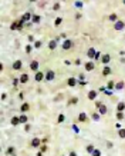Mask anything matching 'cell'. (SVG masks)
Returning a JSON list of instances; mask_svg holds the SVG:
<instances>
[{
	"instance_id": "cell-39",
	"label": "cell",
	"mask_w": 125,
	"mask_h": 156,
	"mask_svg": "<svg viewBox=\"0 0 125 156\" xmlns=\"http://www.w3.org/2000/svg\"><path fill=\"white\" fill-rule=\"evenodd\" d=\"M46 150H47V145H44V143H43V145L40 146V152H41V153H44Z\"/></svg>"
},
{
	"instance_id": "cell-42",
	"label": "cell",
	"mask_w": 125,
	"mask_h": 156,
	"mask_svg": "<svg viewBox=\"0 0 125 156\" xmlns=\"http://www.w3.org/2000/svg\"><path fill=\"white\" fill-rule=\"evenodd\" d=\"M27 40H29V42L31 43V42H34V37L31 36V34H29V36H27Z\"/></svg>"
},
{
	"instance_id": "cell-35",
	"label": "cell",
	"mask_w": 125,
	"mask_h": 156,
	"mask_svg": "<svg viewBox=\"0 0 125 156\" xmlns=\"http://www.w3.org/2000/svg\"><path fill=\"white\" fill-rule=\"evenodd\" d=\"M91 117H93L94 120H100V119H101V115H100V113H93Z\"/></svg>"
},
{
	"instance_id": "cell-8",
	"label": "cell",
	"mask_w": 125,
	"mask_h": 156,
	"mask_svg": "<svg viewBox=\"0 0 125 156\" xmlns=\"http://www.w3.org/2000/svg\"><path fill=\"white\" fill-rule=\"evenodd\" d=\"M84 67H85L87 72H91V70H94V69H95V64H94V62H87V63L84 64Z\"/></svg>"
},
{
	"instance_id": "cell-4",
	"label": "cell",
	"mask_w": 125,
	"mask_h": 156,
	"mask_svg": "<svg viewBox=\"0 0 125 156\" xmlns=\"http://www.w3.org/2000/svg\"><path fill=\"white\" fill-rule=\"evenodd\" d=\"M124 27H125V22H124V20H118V22H117V23L114 24V29H115L117 32H119V30H122Z\"/></svg>"
},
{
	"instance_id": "cell-11",
	"label": "cell",
	"mask_w": 125,
	"mask_h": 156,
	"mask_svg": "<svg viewBox=\"0 0 125 156\" xmlns=\"http://www.w3.org/2000/svg\"><path fill=\"white\" fill-rule=\"evenodd\" d=\"M101 73H102V76H110V75L112 73V69H111L110 66H105V67L102 69V72H101Z\"/></svg>"
},
{
	"instance_id": "cell-20",
	"label": "cell",
	"mask_w": 125,
	"mask_h": 156,
	"mask_svg": "<svg viewBox=\"0 0 125 156\" xmlns=\"http://www.w3.org/2000/svg\"><path fill=\"white\" fill-rule=\"evenodd\" d=\"M30 19H33V16H31V13H29V12L24 13L23 17H21V20H23V22H27V20H30Z\"/></svg>"
},
{
	"instance_id": "cell-49",
	"label": "cell",
	"mask_w": 125,
	"mask_h": 156,
	"mask_svg": "<svg viewBox=\"0 0 125 156\" xmlns=\"http://www.w3.org/2000/svg\"><path fill=\"white\" fill-rule=\"evenodd\" d=\"M70 156H77V152H74V150H71V152H70Z\"/></svg>"
},
{
	"instance_id": "cell-45",
	"label": "cell",
	"mask_w": 125,
	"mask_h": 156,
	"mask_svg": "<svg viewBox=\"0 0 125 156\" xmlns=\"http://www.w3.org/2000/svg\"><path fill=\"white\" fill-rule=\"evenodd\" d=\"M73 129H74V132H75V133H78V132H80V129L77 128V125H73Z\"/></svg>"
},
{
	"instance_id": "cell-22",
	"label": "cell",
	"mask_w": 125,
	"mask_h": 156,
	"mask_svg": "<svg viewBox=\"0 0 125 156\" xmlns=\"http://www.w3.org/2000/svg\"><path fill=\"white\" fill-rule=\"evenodd\" d=\"M117 110H118V112H124V110H125V103H124V102H119L118 105H117Z\"/></svg>"
},
{
	"instance_id": "cell-31",
	"label": "cell",
	"mask_w": 125,
	"mask_h": 156,
	"mask_svg": "<svg viewBox=\"0 0 125 156\" xmlns=\"http://www.w3.org/2000/svg\"><path fill=\"white\" fill-rule=\"evenodd\" d=\"M64 119H65V116H64L63 113H60L58 117H57V122H58V123H63V122H64Z\"/></svg>"
},
{
	"instance_id": "cell-43",
	"label": "cell",
	"mask_w": 125,
	"mask_h": 156,
	"mask_svg": "<svg viewBox=\"0 0 125 156\" xmlns=\"http://www.w3.org/2000/svg\"><path fill=\"white\" fill-rule=\"evenodd\" d=\"M39 7H40V9L46 7V2H40V3H39Z\"/></svg>"
},
{
	"instance_id": "cell-54",
	"label": "cell",
	"mask_w": 125,
	"mask_h": 156,
	"mask_svg": "<svg viewBox=\"0 0 125 156\" xmlns=\"http://www.w3.org/2000/svg\"><path fill=\"white\" fill-rule=\"evenodd\" d=\"M37 156H43V153H41V152H39V153H37Z\"/></svg>"
},
{
	"instance_id": "cell-40",
	"label": "cell",
	"mask_w": 125,
	"mask_h": 156,
	"mask_svg": "<svg viewBox=\"0 0 125 156\" xmlns=\"http://www.w3.org/2000/svg\"><path fill=\"white\" fill-rule=\"evenodd\" d=\"M93 156H101V150H100V149H95V150L93 152Z\"/></svg>"
},
{
	"instance_id": "cell-21",
	"label": "cell",
	"mask_w": 125,
	"mask_h": 156,
	"mask_svg": "<svg viewBox=\"0 0 125 156\" xmlns=\"http://www.w3.org/2000/svg\"><path fill=\"white\" fill-rule=\"evenodd\" d=\"M19 123H20V117L19 116H13L11 117V125L16 126V125H19Z\"/></svg>"
},
{
	"instance_id": "cell-9",
	"label": "cell",
	"mask_w": 125,
	"mask_h": 156,
	"mask_svg": "<svg viewBox=\"0 0 125 156\" xmlns=\"http://www.w3.org/2000/svg\"><path fill=\"white\" fill-rule=\"evenodd\" d=\"M43 79H46V73H43V72H37V73H36V76H34L36 82H41Z\"/></svg>"
},
{
	"instance_id": "cell-53",
	"label": "cell",
	"mask_w": 125,
	"mask_h": 156,
	"mask_svg": "<svg viewBox=\"0 0 125 156\" xmlns=\"http://www.w3.org/2000/svg\"><path fill=\"white\" fill-rule=\"evenodd\" d=\"M107 146H108V148H112L114 145H112V142H108V143H107Z\"/></svg>"
},
{
	"instance_id": "cell-18",
	"label": "cell",
	"mask_w": 125,
	"mask_h": 156,
	"mask_svg": "<svg viewBox=\"0 0 125 156\" xmlns=\"http://www.w3.org/2000/svg\"><path fill=\"white\" fill-rule=\"evenodd\" d=\"M19 80H20V83L21 84H24V83H27L29 82V75H26V73H23L20 77H19Z\"/></svg>"
},
{
	"instance_id": "cell-14",
	"label": "cell",
	"mask_w": 125,
	"mask_h": 156,
	"mask_svg": "<svg viewBox=\"0 0 125 156\" xmlns=\"http://www.w3.org/2000/svg\"><path fill=\"white\" fill-rule=\"evenodd\" d=\"M56 47H57V40L56 39H53V40L48 42V49L50 50H56Z\"/></svg>"
},
{
	"instance_id": "cell-46",
	"label": "cell",
	"mask_w": 125,
	"mask_h": 156,
	"mask_svg": "<svg viewBox=\"0 0 125 156\" xmlns=\"http://www.w3.org/2000/svg\"><path fill=\"white\" fill-rule=\"evenodd\" d=\"M17 83H20V80L19 79H14L13 80V86H17Z\"/></svg>"
},
{
	"instance_id": "cell-25",
	"label": "cell",
	"mask_w": 125,
	"mask_h": 156,
	"mask_svg": "<svg viewBox=\"0 0 125 156\" xmlns=\"http://www.w3.org/2000/svg\"><path fill=\"white\" fill-rule=\"evenodd\" d=\"M19 117H20V123H26V125H27V122H29V117H27L26 115H20Z\"/></svg>"
},
{
	"instance_id": "cell-50",
	"label": "cell",
	"mask_w": 125,
	"mask_h": 156,
	"mask_svg": "<svg viewBox=\"0 0 125 156\" xmlns=\"http://www.w3.org/2000/svg\"><path fill=\"white\" fill-rule=\"evenodd\" d=\"M74 63H75V64H77V66H80V64H81V60H80V59H77V60H75V62H74Z\"/></svg>"
},
{
	"instance_id": "cell-29",
	"label": "cell",
	"mask_w": 125,
	"mask_h": 156,
	"mask_svg": "<svg viewBox=\"0 0 125 156\" xmlns=\"http://www.w3.org/2000/svg\"><path fill=\"white\" fill-rule=\"evenodd\" d=\"M118 136L121 137V139H125V129H124V128L118 130Z\"/></svg>"
},
{
	"instance_id": "cell-30",
	"label": "cell",
	"mask_w": 125,
	"mask_h": 156,
	"mask_svg": "<svg viewBox=\"0 0 125 156\" xmlns=\"http://www.w3.org/2000/svg\"><path fill=\"white\" fill-rule=\"evenodd\" d=\"M11 30H19V22H13L11 26H10Z\"/></svg>"
},
{
	"instance_id": "cell-44",
	"label": "cell",
	"mask_w": 125,
	"mask_h": 156,
	"mask_svg": "<svg viewBox=\"0 0 125 156\" xmlns=\"http://www.w3.org/2000/svg\"><path fill=\"white\" fill-rule=\"evenodd\" d=\"M30 129H31V126H30V125L27 123V125L24 126V130H26V132H30Z\"/></svg>"
},
{
	"instance_id": "cell-41",
	"label": "cell",
	"mask_w": 125,
	"mask_h": 156,
	"mask_svg": "<svg viewBox=\"0 0 125 156\" xmlns=\"http://www.w3.org/2000/svg\"><path fill=\"white\" fill-rule=\"evenodd\" d=\"M31 50H33V46H31V44H27V46H26V53H30Z\"/></svg>"
},
{
	"instance_id": "cell-13",
	"label": "cell",
	"mask_w": 125,
	"mask_h": 156,
	"mask_svg": "<svg viewBox=\"0 0 125 156\" xmlns=\"http://www.w3.org/2000/svg\"><path fill=\"white\" fill-rule=\"evenodd\" d=\"M107 112H108V109H107V106H105L104 103H102V105L98 108V113H100L101 116H104V115H107Z\"/></svg>"
},
{
	"instance_id": "cell-3",
	"label": "cell",
	"mask_w": 125,
	"mask_h": 156,
	"mask_svg": "<svg viewBox=\"0 0 125 156\" xmlns=\"http://www.w3.org/2000/svg\"><path fill=\"white\" fill-rule=\"evenodd\" d=\"M71 47H73V42H71L70 39H65L63 42V50H70Z\"/></svg>"
},
{
	"instance_id": "cell-26",
	"label": "cell",
	"mask_w": 125,
	"mask_h": 156,
	"mask_svg": "<svg viewBox=\"0 0 125 156\" xmlns=\"http://www.w3.org/2000/svg\"><path fill=\"white\" fill-rule=\"evenodd\" d=\"M6 153H7V155H11V156H14V155H16V149H14L13 146H10V148H7Z\"/></svg>"
},
{
	"instance_id": "cell-7",
	"label": "cell",
	"mask_w": 125,
	"mask_h": 156,
	"mask_svg": "<svg viewBox=\"0 0 125 156\" xmlns=\"http://www.w3.org/2000/svg\"><path fill=\"white\" fill-rule=\"evenodd\" d=\"M30 69H31L33 72L37 73V72H39V62H37V60H31V63H30Z\"/></svg>"
},
{
	"instance_id": "cell-37",
	"label": "cell",
	"mask_w": 125,
	"mask_h": 156,
	"mask_svg": "<svg viewBox=\"0 0 125 156\" xmlns=\"http://www.w3.org/2000/svg\"><path fill=\"white\" fill-rule=\"evenodd\" d=\"M74 6H75L77 9H81V7L84 6V3H82V2H75V3H74Z\"/></svg>"
},
{
	"instance_id": "cell-51",
	"label": "cell",
	"mask_w": 125,
	"mask_h": 156,
	"mask_svg": "<svg viewBox=\"0 0 125 156\" xmlns=\"http://www.w3.org/2000/svg\"><path fill=\"white\" fill-rule=\"evenodd\" d=\"M78 84H80V86H85V84H87V82H85V80H84V82H78Z\"/></svg>"
},
{
	"instance_id": "cell-34",
	"label": "cell",
	"mask_w": 125,
	"mask_h": 156,
	"mask_svg": "<svg viewBox=\"0 0 125 156\" xmlns=\"http://www.w3.org/2000/svg\"><path fill=\"white\" fill-rule=\"evenodd\" d=\"M117 119L118 120H124V113L122 112H117Z\"/></svg>"
},
{
	"instance_id": "cell-24",
	"label": "cell",
	"mask_w": 125,
	"mask_h": 156,
	"mask_svg": "<svg viewBox=\"0 0 125 156\" xmlns=\"http://www.w3.org/2000/svg\"><path fill=\"white\" fill-rule=\"evenodd\" d=\"M124 88H125V83H124V82H118V83L115 84V89H117V90H122Z\"/></svg>"
},
{
	"instance_id": "cell-36",
	"label": "cell",
	"mask_w": 125,
	"mask_h": 156,
	"mask_svg": "<svg viewBox=\"0 0 125 156\" xmlns=\"http://www.w3.org/2000/svg\"><path fill=\"white\" fill-rule=\"evenodd\" d=\"M60 3H54V4H53V10H54V12H57V10H60Z\"/></svg>"
},
{
	"instance_id": "cell-16",
	"label": "cell",
	"mask_w": 125,
	"mask_h": 156,
	"mask_svg": "<svg viewBox=\"0 0 125 156\" xmlns=\"http://www.w3.org/2000/svg\"><path fill=\"white\" fill-rule=\"evenodd\" d=\"M87 97L90 99V100H95V97H97V90H90V92H88V95H87Z\"/></svg>"
},
{
	"instance_id": "cell-1",
	"label": "cell",
	"mask_w": 125,
	"mask_h": 156,
	"mask_svg": "<svg viewBox=\"0 0 125 156\" xmlns=\"http://www.w3.org/2000/svg\"><path fill=\"white\" fill-rule=\"evenodd\" d=\"M56 79V72L54 70H47L46 72V80L47 82H51V80H54Z\"/></svg>"
},
{
	"instance_id": "cell-38",
	"label": "cell",
	"mask_w": 125,
	"mask_h": 156,
	"mask_svg": "<svg viewBox=\"0 0 125 156\" xmlns=\"http://www.w3.org/2000/svg\"><path fill=\"white\" fill-rule=\"evenodd\" d=\"M41 44H43V43H41L40 40H37V42H34V47H36V49H40V47H41Z\"/></svg>"
},
{
	"instance_id": "cell-2",
	"label": "cell",
	"mask_w": 125,
	"mask_h": 156,
	"mask_svg": "<svg viewBox=\"0 0 125 156\" xmlns=\"http://www.w3.org/2000/svg\"><path fill=\"white\" fill-rule=\"evenodd\" d=\"M95 55H97V50L94 49V47H90V49H88L87 50V56H88V59H95Z\"/></svg>"
},
{
	"instance_id": "cell-48",
	"label": "cell",
	"mask_w": 125,
	"mask_h": 156,
	"mask_svg": "<svg viewBox=\"0 0 125 156\" xmlns=\"http://www.w3.org/2000/svg\"><path fill=\"white\" fill-rule=\"evenodd\" d=\"M101 105H102V103H101V102H95V108H97V109H98V108H100Z\"/></svg>"
},
{
	"instance_id": "cell-52",
	"label": "cell",
	"mask_w": 125,
	"mask_h": 156,
	"mask_svg": "<svg viewBox=\"0 0 125 156\" xmlns=\"http://www.w3.org/2000/svg\"><path fill=\"white\" fill-rule=\"evenodd\" d=\"M6 97H7V95H6V93H2V100H4Z\"/></svg>"
},
{
	"instance_id": "cell-19",
	"label": "cell",
	"mask_w": 125,
	"mask_h": 156,
	"mask_svg": "<svg viewBox=\"0 0 125 156\" xmlns=\"http://www.w3.org/2000/svg\"><path fill=\"white\" fill-rule=\"evenodd\" d=\"M87 119H88V117H87V115H85L84 112H81V113L78 115V122H87Z\"/></svg>"
},
{
	"instance_id": "cell-23",
	"label": "cell",
	"mask_w": 125,
	"mask_h": 156,
	"mask_svg": "<svg viewBox=\"0 0 125 156\" xmlns=\"http://www.w3.org/2000/svg\"><path fill=\"white\" fill-rule=\"evenodd\" d=\"M115 84H117V83H114L112 80H110L108 83H107V89H108V90H112V89H115Z\"/></svg>"
},
{
	"instance_id": "cell-28",
	"label": "cell",
	"mask_w": 125,
	"mask_h": 156,
	"mask_svg": "<svg viewBox=\"0 0 125 156\" xmlns=\"http://www.w3.org/2000/svg\"><path fill=\"white\" fill-rule=\"evenodd\" d=\"M75 103H78V97H73V99H70L67 102V105H75Z\"/></svg>"
},
{
	"instance_id": "cell-33",
	"label": "cell",
	"mask_w": 125,
	"mask_h": 156,
	"mask_svg": "<svg viewBox=\"0 0 125 156\" xmlns=\"http://www.w3.org/2000/svg\"><path fill=\"white\" fill-rule=\"evenodd\" d=\"M61 23H63V19H61V17H57V19L54 20V24H56V26H60Z\"/></svg>"
},
{
	"instance_id": "cell-5",
	"label": "cell",
	"mask_w": 125,
	"mask_h": 156,
	"mask_svg": "<svg viewBox=\"0 0 125 156\" xmlns=\"http://www.w3.org/2000/svg\"><path fill=\"white\" fill-rule=\"evenodd\" d=\"M43 145V142L39 139V137H33V139H31V146L33 148H40Z\"/></svg>"
},
{
	"instance_id": "cell-6",
	"label": "cell",
	"mask_w": 125,
	"mask_h": 156,
	"mask_svg": "<svg viewBox=\"0 0 125 156\" xmlns=\"http://www.w3.org/2000/svg\"><path fill=\"white\" fill-rule=\"evenodd\" d=\"M111 62V56L107 53V55H102V57H101V63L102 64H105V66H108V63Z\"/></svg>"
},
{
	"instance_id": "cell-47",
	"label": "cell",
	"mask_w": 125,
	"mask_h": 156,
	"mask_svg": "<svg viewBox=\"0 0 125 156\" xmlns=\"http://www.w3.org/2000/svg\"><path fill=\"white\" fill-rule=\"evenodd\" d=\"M100 57H102V56H101V53H100V52H97V55H95V60H98Z\"/></svg>"
},
{
	"instance_id": "cell-12",
	"label": "cell",
	"mask_w": 125,
	"mask_h": 156,
	"mask_svg": "<svg viewBox=\"0 0 125 156\" xmlns=\"http://www.w3.org/2000/svg\"><path fill=\"white\" fill-rule=\"evenodd\" d=\"M21 67H23V62L21 60H16L13 63V69H14V70H20Z\"/></svg>"
},
{
	"instance_id": "cell-27",
	"label": "cell",
	"mask_w": 125,
	"mask_h": 156,
	"mask_svg": "<svg viewBox=\"0 0 125 156\" xmlns=\"http://www.w3.org/2000/svg\"><path fill=\"white\" fill-rule=\"evenodd\" d=\"M108 19H110L111 22H114V23H117V22H118V16H117L115 13H112V14H110V17H108Z\"/></svg>"
},
{
	"instance_id": "cell-17",
	"label": "cell",
	"mask_w": 125,
	"mask_h": 156,
	"mask_svg": "<svg viewBox=\"0 0 125 156\" xmlns=\"http://www.w3.org/2000/svg\"><path fill=\"white\" fill-rule=\"evenodd\" d=\"M30 110V105L29 103H21V106H20V112L24 113V112H29Z\"/></svg>"
},
{
	"instance_id": "cell-15",
	"label": "cell",
	"mask_w": 125,
	"mask_h": 156,
	"mask_svg": "<svg viewBox=\"0 0 125 156\" xmlns=\"http://www.w3.org/2000/svg\"><path fill=\"white\" fill-rule=\"evenodd\" d=\"M40 20H41V16H40V14H33L31 23H34V24H39V23H40Z\"/></svg>"
},
{
	"instance_id": "cell-10",
	"label": "cell",
	"mask_w": 125,
	"mask_h": 156,
	"mask_svg": "<svg viewBox=\"0 0 125 156\" xmlns=\"http://www.w3.org/2000/svg\"><path fill=\"white\" fill-rule=\"evenodd\" d=\"M77 83H78V80L75 77H68V80H67V84L70 86V88H74Z\"/></svg>"
},
{
	"instance_id": "cell-32",
	"label": "cell",
	"mask_w": 125,
	"mask_h": 156,
	"mask_svg": "<svg viewBox=\"0 0 125 156\" xmlns=\"http://www.w3.org/2000/svg\"><path fill=\"white\" fill-rule=\"evenodd\" d=\"M94 150H95V148H94L93 145H88V146H87V152H88V153H91V155H93Z\"/></svg>"
}]
</instances>
